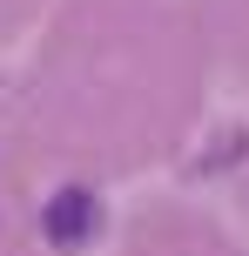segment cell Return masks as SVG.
Returning a JSON list of instances; mask_svg holds the SVG:
<instances>
[{"instance_id":"6da1fadb","label":"cell","mask_w":249,"mask_h":256,"mask_svg":"<svg viewBox=\"0 0 249 256\" xmlns=\"http://www.w3.org/2000/svg\"><path fill=\"white\" fill-rule=\"evenodd\" d=\"M94 222H101V209H94V196L88 189H61L47 202V243L54 250H81L94 236Z\"/></svg>"}]
</instances>
